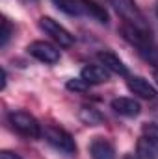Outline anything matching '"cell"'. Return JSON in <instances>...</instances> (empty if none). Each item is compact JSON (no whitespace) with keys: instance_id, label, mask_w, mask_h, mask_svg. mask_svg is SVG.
<instances>
[{"instance_id":"1","label":"cell","mask_w":158,"mask_h":159,"mask_svg":"<svg viewBox=\"0 0 158 159\" xmlns=\"http://www.w3.org/2000/svg\"><path fill=\"white\" fill-rule=\"evenodd\" d=\"M7 120L11 128L26 139H39L43 135V129H41V124L37 122V119L26 111H11L7 115Z\"/></svg>"},{"instance_id":"2","label":"cell","mask_w":158,"mask_h":159,"mask_svg":"<svg viewBox=\"0 0 158 159\" xmlns=\"http://www.w3.org/2000/svg\"><path fill=\"white\" fill-rule=\"evenodd\" d=\"M112 6L116 7L121 19L125 20V24H130L138 30H145V32H151L149 30V24L145 20V15L141 13V9L136 6L134 0H110Z\"/></svg>"},{"instance_id":"3","label":"cell","mask_w":158,"mask_h":159,"mask_svg":"<svg viewBox=\"0 0 158 159\" xmlns=\"http://www.w3.org/2000/svg\"><path fill=\"white\" fill-rule=\"evenodd\" d=\"M43 135H45L47 143L50 146H54L56 150H60V152H63L67 156H75L77 154V143H75L73 135L69 131H65L63 128L48 126V128H45Z\"/></svg>"},{"instance_id":"4","label":"cell","mask_w":158,"mask_h":159,"mask_svg":"<svg viewBox=\"0 0 158 159\" xmlns=\"http://www.w3.org/2000/svg\"><path fill=\"white\" fill-rule=\"evenodd\" d=\"M39 26H41V30H43L45 34H48L60 46H65V48H67V46H73L75 37H73L60 22H56L54 19H50V17H41Z\"/></svg>"},{"instance_id":"5","label":"cell","mask_w":158,"mask_h":159,"mask_svg":"<svg viewBox=\"0 0 158 159\" xmlns=\"http://www.w3.org/2000/svg\"><path fill=\"white\" fill-rule=\"evenodd\" d=\"M28 54L36 59H39L41 63H56L60 61V50L52 44V43H47V41H34L28 44Z\"/></svg>"},{"instance_id":"6","label":"cell","mask_w":158,"mask_h":159,"mask_svg":"<svg viewBox=\"0 0 158 159\" xmlns=\"http://www.w3.org/2000/svg\"><path fill=\"white\" fill-rule=\"evenodd\" d=\"M97 59H99L101 65H104L106 70H110V72H114V74H119V76H128L126 65L119 59L114 52H110V50H101V52H97Z\"/></svg>"},{"instance_id":"7","label":"cell","mask_w":158,"mask_h":159,"mask_svg":"<svg viewBox=\"0 0 158 159\" xmlns=\"http://www.w3.org/2000/svg\"><path fill=\"white\" fill-rule=\"evenodd\" d=\"M126 85L140 98H145V100H155L156 98V89L145 78H141V76H130V78L126 80Z\"/></svg>"},{"instance_id":"8","label":"cell","mask_w":158,"mask_h":159,"mask_svg":"<svg viewBox=\"0 0 158 159\" xmlns=\"http://www.w3.org/2000/svg\"><path fill=\"white\" fill-rule=\"evenodd\" d=\"M89 156L91 159H116V148L110 141L97 137L89 144Z\"/></svg>"},{"instance_id":"9","label":"cell","mask_w":158,"mask_h":159,"mask_svg":"<svg viewBox=\"0 0 158 159\" xmlns=\"http://www.w3.org/2000/svg\"><path fill=\"white\" fill-rule=\"evenodd\" d=\"M112 109L119 113V115H123V117H130V119H134V117H138L140 113H141V106L136 102V100H132V98H125V96H121V98H114L112 100Z\"/></svg>"},{"instance_id":"10","label":"cell","mask_w":158,"mask_h":159,"mask_svg":"<svg viewBox=\"0 0 158 159\" xmlns=\"http://www.w3.org/2000/svg\"><path fill=\"white\" fill-rule=\"evenodd\" d=\"M80 78L86 80L89 85H97V83H104V81H108L110 76H108V70H106L104 67H101V65H87V67L82 69Z\"/></svg>"},{"instance_id":"11","label":"cell","mask_w":158,"mask_h":159,"mask_svg":"<svg viewBox=\"0 0 158 159\" xmlns=\"http://www.w3.org/2000/svg\"><path fill=\"white\" fill-rule=\"evenodd\" d=\"M136 152L141 159H158V143L149 137H140L136 144Z\"/></svg>"},{"instance_id":"12","label":"cell","mask_w":158,"mask_h":159,"mask_svg":"<svg viewBox=\"0 0 158 159\" xmlns=\"http://www.w3.org/2000/svg\"><path fill=\"white\" fill-rule=\"evenodd\" d=\"M80 4H82V9H84L87 15H91L93 19H97V20L102 22V24H108L110 17H108V11L104 9V6L97 4L95 0H80Z\"/></svg>"},{"instance_id":"13","label":"cell","mask_w":158,"mask_h":159,"mask_svg":"<svg viewBox=\"0 0 158 159\" xmlns=\"http://www.w3.org/2000/svg\"><path fill=\"white\" fill-rule=\"evenodd\" d=\"M80 120L84 122V124H87V126H101V124H104V117H102V113L101 111H97V109H93V107H82L78 113Z\"/></svg>"},{"instance_id":"14","label":"cell","mask_w":158,"mask_h":159,"mask_svg":"<svg viewBox=\"0 0 158 159\" xmlns=\"http://www.w3.org/2000/svg\"><path fill=\"white\" fill-rule=\"evenodd\" d=\"M54 2V6L60 9V11H63V13H67V15H80L82 13V6H80L77 0H52Z\"/></svg>"},{"instance_id":"15","label":"cell","mask_w":158,"mask_h":159,"mask_svg":"<svg viewBox=\"0 0 158 159\" xmlns=\"http://www.w3.org/2000/svg\"><path fill=\"white\" fill-rule=\"evenodd\" d=\"M65 87H67L69 91H75V93H86V91L89 89V83L82 78H73L65 83Z\"/></svg>"},{"instance_id":"16","label":"cell","mask_w":158,"mask_h":159,"mask_svg":"<svg viewBox=\"0 0 158 159\" xmlns=\"http://www.w3.org/2000/svg\"><path fill=\"white\" fill-rule=\"evenodd\" d=\"M11 34H13V26H11V22L4 17V19H2V32H0V46H6V44H7Z\"/></svg>"},{"instance_id":"17","label":"cell","mask_w":158,"mask_h":159,"mask_svg":"<svg viewBox=\"0 0 158 159\" xmlns=\"http://www.w3.org/2000/svg\"><path fill=\"white\" fill-rule=\"evenodd\" d=\"M141 133H143V137H149V139L158 143V124H149V122L143 124L141 126Z\"/></svg>"},{"instance_id":"18","label":"cell","mask_w":158,"mask_h":159,"mask_svg":"<svg viewBox=\"0 0 158 159\" xmlns=\"http://www.w3.org/2000/svg\"><path fill=\"white\" fill-rule=\"evenodd\" d=\"M0 159H22L19 154H15V152H11V150H2L0 152Z\"/></svg>"},{"instance_id":"19","label":"cell","mask_w":158,"mask_h":159,"mask_svg":"<svg viewBox=\"0 0 158 159\" xmlns=\"http://www.w3.org/2000/svg\"><path fill=\"white\" fill-rule=\"evenodd\" d=\"M6 83H7V72L2 70V89H6Z\"/></svg>"},{"instance_id":"20","label":"cell","mask_w":158,"mask_h":159,"mask_svg":"<svg viewBox=\"0 0 158 159\" xmlns=\"http://www.w3.org/2000/svg\"><path fill=\"white\" fill-rule=\"evenodd\" d=\"M153 117H155V119L158 120V104L155 106V107H153Z\"/></svg>"},{"instance_id":"21","label":"cell","mask_w":158,"mask_h":159,"mask_svg":"<svg viewBox=\"0 0 158 159\" xmlns=\"http://www.w3.org/2000/svg\"><path fill=\"white\" fill-rule=\"evenodd\" d=\"M155 80H156V83H158V69L155 70Z\"/></svg>"}]
</instances>
